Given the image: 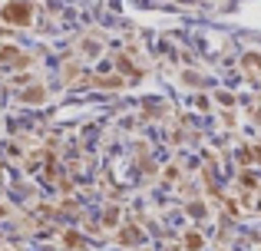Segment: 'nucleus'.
Listing matches in <instances>:
<instances>
[{"label":"nucleus","instance_id":"nucleus-1","mask_svg":"<svg viewBox=\"0 0 261 251\" xmlns=\"http://www.w3.org/2000/svg\"><path fill=\"white\" fill-rule=\"evenodd\" d=\"M0 17L7 20V23H30V4H27V0H10V4L4 7V10H0Z\"/></svg>","mask_w":261,"mask_h":251}]
</instances>
